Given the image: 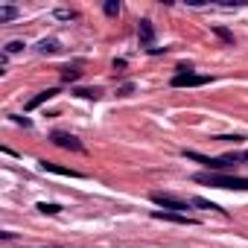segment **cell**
<instances>
[{"label":"cell","mask_w":248,"mask_h":248,"mask_svg":"<svg viewBox=\"0 0 248 248\" xmlns=\"http://www.w3.org/2000/svg\"><path fill=\"white\" fill-rule=\"evenodd\" d=\"M38 164H41L44 172H56V175H64V178H85L79 170H67V167H59V164H53V161H38Z\"/></svg>","instance_id":"obj_8"},{"label":"cell","mask_w":248,"mask_h":248,"mask_svg":"<svg viewBox=\"0 0 248 248\" xmlns=\"http://www.w3.org/2000/svg\"><path fill=\"white\" fill-rule=\"evenodd\" d=\"M132 91H135V85H132V82H126V85H123V88H120L117 93H120V96H129Z\"/></svg>","instance_id":"obj_21"},{"label":"cell","mask_w":248,"mask_h":248,"mask_svg":"<svg viewBox=\"0 0 248 248\" xmlns=\"http://www.w3.org/2000/svg\"><path fill=\"white\" fill-rule=\"evenodd\" d=\"M12 18H18L15 6H0V21H12Z\"/></svg>","instance_id":"obj_15"},{"label":"cell","mask_w":248,"mask_h":248,"mask_svg":"<svg viewBox=\"0 0 248 248\" xmlns=\"http://www.w3.org/2000/svg\"><path fill=\"white\" fill-rule=\"evenodd\" d=\"M12 120L18 123V126H24V129H30V126H32V120H30V117H12Z\"/></svg>","instance_id":"obj_20"},{"label":"cell","mask_w":248,"mask_h":248,"mask_svg":"<svg viewBox=\"0 0 248 248\" xmlns=\"http://www.w3.org/2000/svg\"><path fill=\"white\" fill-rule=\"evenodd\" d=\"M207 82H210V76H202V73H175L172 76V88H202Z\"/></svg>","instance_id":"obj_4"},{"label":"cell","mask_w":248,"mask_h":248,"mask_svg":"<svg viewBox=\"0 0 248 248\" xmlns=\"http://www.w3.org/2000/svg\"><path fill=\"white\" fill-rule=\"evenodd\" d=\"M213 32H216V35H219V38H222L225 44H233V35H231L228 30H222V27H213Z\"/></svg>","instance_id":"obj_17"},{"label":"cell","mask_w":248,"mask_h":248,"mask_svg":"<svg viewBox=\"0 0 248 248\" xmlns=\"http://www.w3.org/2000/svg\"><path fill=\"white\" fill-rule=\"evenodd\" d=\"M102 9H105V15H108V18L120 15V3H117V0H105V6H102Z\"/></svg>","instance_id":"obj_16"},{"label":"cell","mask_w":248,"mask_h":248,"mask_svg":"<svg viewBox=\"0 0 248 248\" xmlns=\"http://www.w3.org/2000/svg\"><path fill=\"white\" fill-rule=\"evenodd\" d=\"M152 219H164V222H175V225H196V219H190L184 213H172V210H152Z\"/></svg>","instance_id":"obj_7"},{"label":"cell","mask_w":248,"mask_h":248,"mask_svg":"<svg viewBox=\"0 0 248 248\" xmlns=\"http://www.w3.org/2000/svg\"><path fill=\"white\" fill-rule=\"evenodd\" d=\"M59 93V88H47V91H41V93H35L30 102H27V111H32V108H38V105H44V102H50L53 96Z\"/></svg>","instance_id":"obj_9"},{"label":"cell","mask_w":248,"mask_h":248,"mask_svg":"<svg viewBox=\"0 0 248 248\" xmlns=\"http://www.w3.org/2000/svg\"><path fill=\"white\" fill-rule=\"evenodd\" d=\"M56 18H59V21H73L76 12H70V9H56Z\"/></svg>","instance_id":"obj_18"},{"label":"cell","mask_w":248,"mask_h":248,"mask_svg":"<svg viewBox=\"0 0 248 248\" xmlns=\"http://www.w3.org/2000/svg\"><path fill=\"white\" fill-rule=\"evenodd\" d=\"M152 202H155L158 207H164V210L184 213V216H187V210H190V202H181V199H175V196H167V193H152Z\"/></svg>","instance_id":"obj_3"},{"label":"cell","mask_w":248,"mask_h":248,"mask_svg":"<svg viewBox=\"0 0 248 248\" xmlns=\"http://www.w3.org/2000/svg\"><path fill=\"white\" fill-rule=\"evenodd\" d=\"M73 93H76V96H82V99H93V102L102 96V91H99V88H76Z\"/></svg>","instance_id":"obj_11"},{"label":"cell","mask_w":248,"mask_h":248,"mask_svg":"<svg viewBox=\"0 0 248 248\" xmlns=\"http://www.w3.org/2000/svg\"><path fill=\"white\" fill-rule=\"evenodd\" d=\"M21 50H24V41H9V44H6V53H9V56H12V53H21Z\"/></svg>","instance_id":"obj_19"},{"label":"cell","mask_w":248,"mask_h":248,"mask_svg":"<svg viewBox=\"0 0 248 248\" xmlns=\"http://www.w3.org/2000/svg\"><path fill=\"white\" fill-rule=\"evenodd\" d=\"M59 50H62V41H59V38H44V41L38 44V53H41V56H56Z\"/></svg>","instance_id":"obj_10"},{"label":"cell","mask_w":248,"mask_h":248,"mask_svg":"<svg viewBox=\"0 0 248 248\" xmlns=\"http://www.w3.org/2000/svg\"><path fill=\"white\" fill-rule=\"evenodd\" d=\"M138 38H140V44H143V47H149V50H152V44H155V27H152V21H149V18H143V21L138 24Z\"/></svg>","instance_id":"obj_6"},{"label":"cell","mask_w":248,"mask_h":248,"mask_svg":"<svg viewBox=\"0 0 248 248\" xmlns=\"http://www.w3.org/2000/svg\"><path fill=\"white\" fill-rule=\"evenodd\" d=\"M187 161H196V164H202L207 172H225V170H231V167H236V164H231L228 158H207V155H199V152H181Z\"/></svg>","instance_id":"obj_2"},{"label":"cell","mask_w":248,"mask_h":248,"mask_svg":"<svg viewBox=\"0 0 248 248\" xmlns=\"http://www.w3.org/2000/svg\"><path fill=\"white\" fill-rule=\"evenodd\" d=\"M79 76H82L79 67H64V70H62V82H76Z\"/></svg>","instance_id":"obj_12"},{"label":"cell","mask_w":248,"mask_h":248,"mask_svg":"<svg viewBox=\"0 0 248 248\" xmlns=\"http://www.w3.org/2000/svg\"><path fill=\"white\" fill-rule=\"evenodd\" d=\"M193 181H196V184H207V187H219V190H239V193H248V178H242V175H225V172H199Z\"/></svg>","instance_id":"obj_1"},{"label":"cell","mask_w":248,"mask_h":248,"mask_svg":"<svg viewBox=\"0 0 248 248\" xmlns=\"http://www.w3.org/2000/svg\"><path fill=\"white\" fill-rule=\"evenodd\" d=\"M38 210H41V213H50V216L62 213V207H59V204H53V202H38Z\"/></svg>","instance_id":"obj_14"},{"label":"cell","mask_w":248,"mask_h":248,"mask_svg":"<svg viewBox=\"0 0 248 248\" xmlns=\"http://www.w3.org/2000/svg\"><path fill=\"white\" fill-rule=\"evenodd\" d=\"M50 140H53L56 146H62V149H73V152H82V149H85L73 135H64V132H53V135H50Z\"/></svg>","instance_id":"obj_5"},{"label":"cell","mask_w":248,"mask_h":248,"mask_svg":"<svg viewBox=\"0 0 248 248\" xmlns=\"http://www.w3.org/2000/svg\"><path fill=\"white\" fill-rule=\"evenodd\" d=\"M193 204H196V207H204V210H219V213L228 216V210H222L219 204H213V202H207V199H193Z\"/></svg>","instance_id":"obj_13"}]
</instances>
